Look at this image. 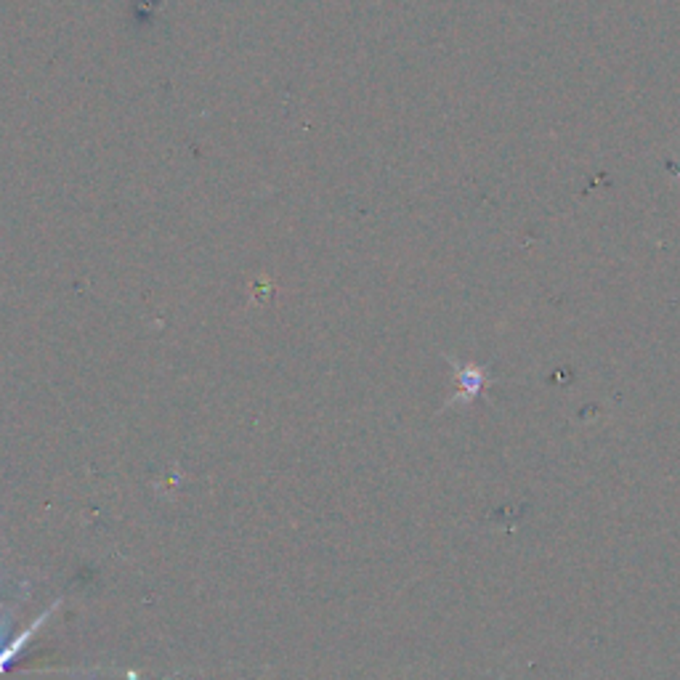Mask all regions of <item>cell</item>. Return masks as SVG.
Wrapping results in <instances>:
<instances>
[{
    "label": "cell",
    "instance_id": "6da1fadb",
    "mask_svg": "<svg viewBox=\"0 0 680 680\" xmlns=\"http://www.w3.org/2000/svg\"><path fill=\"white\" fill-rule=\"evenodd\" d=\"M457 373V393L452 396L450 404H465V401H473L478 393H484V388L489 385V375L486 370L481 367H454Z\"/></svg>",
    "mask_w": 680,
    "mask_h": 680
}]
</instances>
